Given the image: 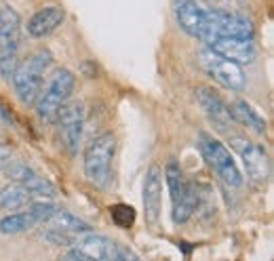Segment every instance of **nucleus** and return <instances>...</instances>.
<instances>
[{"instance_id": "obj_1", "label": "nucleus", "mask_w": 274, "mask_h": 261, "mask_svg": "<svg viewBox=\"0 0 274 261\" xmlns=\"http://www.w3.org/2000/svg\"><path fill=\"white\" fill-rule=\"evenodd\" d=\"M51 66H53V55L47 49L32 53L21 63L15 66V70L11 74V80H13L15 93L23 106L36 104L38 95L42 93V84H45V74L49 72Z\"/></svg>"}, {"instance_id": "obj_2", "label": "nucleus", "mask_w": 274, "mask_h": 261, "mask_svg": "<svg viewBox=\"0 0 274 261\" xmlns=\"http://www.w3.org/2000/svg\"><path fill=\"white\" fill-rule=\"evenodd\" d=\"M114 152H116V137L104 133L95 137L84 150V175L91 183L104 187L110 179Z\"/></svg>"}, {"instance_id": "obj_3", "label": "nucleus", "mask_w": 274, "mask_h": 261, "mask_svg": "<svg viewBox=\"0 0 274 261\" xmlns=\"http://www.w3.org/2000/svg\"><path fill=\"white\" fill-rule=\"evenodd\" d=\"M76 86V76L72 74L70 70H57L55 74L51 76L49 84L45 93L38 95V104H36V114L40 120L45 122H53L57 118V112L62 110L64 104H68V99L72 95Z\"/></svg>"}, {"instance_id": "obj_4", "label": "nucleus", "mask_w": 274, "mask_h": 261, "mask_svg": "<svg viewBox=\"0 0 274 261\" xmlns=\"http://www.w3.org/2000/svg\"><path fill=\"white\" fill-rule=\"evenodd\" d=\"M220 36H234V38H249L253 40L255 30L251 19L238 15V13H228V11H215V9H207L205 13V27L203 34L198 40L209 42L220 38Z\"/></svg>"}, {"instance_id": "obj_5", "label": "nucleus", "mask_w": 274, "mask_h": 261, "mask_svg": "<svg viewBox=\"0 0 274 261\" xmlns=\"http://www.w3.org/2000/svg\"><path fill=\"white\" fill-rule=\"evenodd\" d=\"M21 45V17L15 9H0V74L11 78Z\"/></svg>"}, {"instance_id": "obj_6", "label": "nucleus", "mask_w": 274, "mask_h": 261, "mask_svg": "<svg viewBox=\"0 0 274 261\" xmlns=\"http://www.w3.org/2000/svg\"><path fill=\"white\" fill-rule=\"evenodd\" d=\"M198 148H200V154L207 160V165L218 173V177L230 185V187H240L242 185V175L234 162L232 154L228 152V148L224 146L222 141L213 139L211 135L207 133H200L198 135Z\"/></svg>"}, {"instance_id": "obj_7", "label": "nucleus", "mask_w": 274, "mask_h": 261, "mask_svg": "<svg viewBox=\"0 0 274 261\" xmlns=\"http://www.w3.org/2000/svg\"><path fill=\"white\" fill-rule=\"evenodd\" d=\"M198 63L215 82H220L226 89L236 91V93L245 89V74H242L240 66L226 59L220 53L211 51L209 47L198 53Z\"/></svg>"}, {"instance_id": "obj_8", "label": "nucleus", "mask_w": 274, "mask_h": 261, "mask_svg": "<svg viewBox=\"0 0 274 261\" xmlns=\"http://www.w3.org/2000/svg\"><path fill=\"white\" fill-rule=\"evenodd\" d=\"M76 249H80L89 261L102 259V261H114V259H137V255L133 251L125 249L123 244L114 242L102 234H93V232H84V234H76L74 236V244Z\"/></svg>"}, {"instance_id": "obj_9", "label": "nucleus", "mask_w": 274, "mask_h": 261, "mask_svg": "<svg viewBox=\"0 0 274 261\" xmlns=\"http://www.w3.org/2000/svg\"><path fill=\"white\" fill-rule=\"evenodd\" d=\"M230 146L240 156L245 171H247V175L253 181L264 183L270 177V160L262 146H257L255 141L245 139V137H232L230 139Z\"/></svg>"}, {"instance_id": "obj_10", "label": "nucleus", "mask_w": 274, "mask_h": 261, "mask_svg": "<svg viewBox=\"0 0 274 261\" xmlns=\"http://www.w3.org/2000/svg\"><path fill=\"white\" fill-rule=\"evenodd\" d=\"M62 128L64 146L70 154H76L80 139H82V124H84V108L82 104H64L62 110L57 112V118Z\"/></svg>"}, {"instance_id": "obj_11", "label": "nucleus", "mask_w": 274, "mask_h": 261, "mask_svg": "<svg viewBox=\"0 0 274 261\" xmlns=\"http://www.w3.org/2000/svg\"><path fill=\"white\" fill-rule=\"evenodd\" d=\"M163 209V171L158 165H152L143 181V217L148 225H156Z\"/></svg>"}, {"instance_id": "obj_12", "label": "nucleus", "mask_w": 274, "mask_h": 261, "mask_svg": "<svg viewBox=\"0 0 274 261\" xmlns=\"http://www.w3.org/2000/svg\"><path fill=\"white\" fill-rule=\"evenodd\" d=\"M211 51L220 53L226 59L234 61V63H253L257 57V49L253 45V40L249 38H234V36H220L211 40L207 45Z\"/></svg>"}, {"instance_id": "obj_13", "label": "nucleus", "mask_w": 274, "mask_h": 261, "mask_svg": "<svg viewBox=\"0 0 274 261\" xmlns=\"http://www.w3.org/2000/svg\"><path fill=\"white\" fill-rule=\"evenodd\" d=\"M205 13L207 9L198 0H175V5H173V15H175L177 25L194 38H200V34H203Z\"/></svg>"}, {"instance_id": "obj_14", "label": "nucleus", "mask_w": 274, "mask_h": 261, "mask_svg": "<svg viewBox=\"0 0 274 261\" xmlns=\"http://www.w3.org/2000/svg\"><path fill=\"white\" fill-rule=\"evenodd\" d=\"M196 97H198L200 108L205 110L207 118L215 124V128L218 130H228V126L234 122V118H232L230 108L224 104V99L211 89H200L196 93Z\"/></svg>"}, {"instance_id": "obj_15", "label": "nucleus", "mask_w": 274, "mask_h": 261, "mask_svg": "<svg viewBox=\"0 0 274 261\" xmlns=\"http://www.w3.org/2000/svg\"><path fill=\"white\" fill-rule=\"evenodd\" d=\"M64 9L59 7H45L36 11L34 15L27 21V34L32 38H45L49 34H53L57 27L64 23Z\"/></svg>"}, {"instance_id": "obj_16", "label": "nucleus", "mask_w": 274, "mask_h": 261, "mask_svg": "<svg viewBox=\"0 0 274 261\" xmlns=\"http://www.w3.org/2000/svg\"><path fill=\"white\" fill-rule=\"evenodd\" d=\"M230 112H232L234 122L247 126L249 130H253L255 135L266 133V120H264V116H259L257 110H253L247 101H242V99L234 101L232 108H230Z\"/></svg>"}, {"instance_id": "obj_17", "label": "nucleus", "mask_w": 274, "mask_h": 261, "mask_svg": "<svg viewBox=\"0 0 274 261\" xmlns=\"http://www.w3.org/2000/svg\"><path fill=\"white\" fill-rule=\"evenodd\" d=\"M34 194L27 190L23 183H11L7 187L0 190V209L5 211H19V209H25L27 205L32 202Z\"/></svg>"}, {"instance_id": "obj_18", "label": "nucleus", "mask_w": 274, "mask_h": 261, "mask_svg": "<svg viewBox=\"0 0 274 261\" xmlns=\"http://www.w3.org/2000/svg\"><path fill=\"white\" fill-rule=\"evenodd\" d=\"M47 223L55 230H62V232H68V234H84V232H93L91 225L82 221L80 217L72 215L70 211L66 209H55L53 215L47 219Z\"/></svg>"}, {"instance_id": "obj_19", "label": "nucleus", "mask_w": 274, "mask_h": 261, "mask_svg": "<svg viewBox=\"0 0 274 261\" xmlns=\"http://www.w3.org/2000/svg\"><path fill=\"white\" fill-rule=\"evenodd\" d=\"M196 209H198V192H196L194 185L188 183L184 196L175 202V205H173V221H175L177 225L179 223H186L194 215Z\"/></svg>"}, {"instance_id": "obj_20", "label": "nucleus", "mask_w": 274, "mask_h": 261, "mask_svg": "<svg viewBox=\"0 0 274 261\" xmlns=\"http://www.w3.org/2000/svg\"><path fill=\"white\" fill-rule=\"evenodd\" d=\"M38 221L34 219L32 213L21 211V213H11L5 219H0V234H21V232H27L36 227Z\"/></svg>"}, {"instance_id": "obj_21", "label": "nucleus", "mask_w": 274, "mask_h": 261, "mask_svg": "<svg viewBox=\"0 0 274 261\" xmlns=\"http://www.w3.org/2000/svg\"><path fill=\"white\" fill-rule=\"evenodd\" d=\"M165 177H167V185L171 192V205H175V202L184 196L186 187H188V181H186L184 171L175 160H169V165L165 169Z\"/></svg>"}, {"instance_id": "obj_22", "label": "nucleus", "mask_w": 274, "mask_h": 261, "mask_svg": "<svg viewBox=\"0 0 274 261\" xmlns=\"http://www.w3.org/2000/svg\"><path fill=\"white\" fill-rule=\"evenodd\" d=\"M21 183H23L34 196H40V198H55L57 194H59V192H57V187H55L47 177H40L36 171H32Z\"/></svg>"}, {"instance_id": "obj_23", "label": "nucleus", "mask_w": 274, "mask_h": 261, "mask_svg": "<svg viewBox=\"0 0 274 261\" xmlns=\"http://www.w3.org/2000/svg\"><path fill=\"white\" fill-rule=\"evenodd\" d=\"M110 217L116 227H123V230H129L133 223H135V211L133 207L129 205H114L110 207Z\"/></svg>"}, {"instance_id": "obj_24", "label": "nucleus", "mask_w": 274, "mask_h": 261, "mask_svg": "<svg viewBox=\"0 0 274 261\" xmlns=\"http://www.w3.org/2000/svg\"><path fill=\"white\" fill-rule=\"evenodd\" d=\"M74 236L76 234H68V232L55 230V227H49V230L42 232V238L51 244H55V246H72L74 244Z\"/></svg>"}, {"instance_id": "obj_25", "label": "nucleus", "mask_w": 274, "mask_h": 261, "mask_svg": "<svg viewBox=\"0 0 274 261\" xmlns=\"http://www.w3.org/2000/svg\"><path fill=\"white\" fill-rule=\"evenodd\" d=\"M25 209H27V213L34 215V219H36L38 223H47V219L53 215V211H55L57 207H53L51 202H30V205H27Z\"/></svg>"}]
</instances>
